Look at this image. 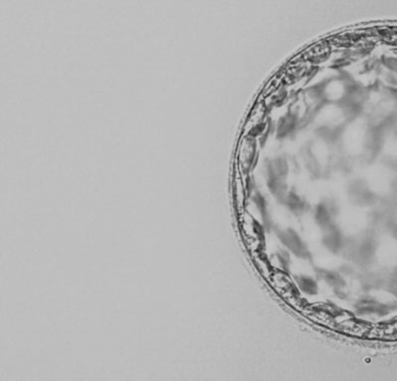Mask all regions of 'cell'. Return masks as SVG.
Masks as SVG:
<instances>
[{
    "mask_svg": "<svg viewBox=\"0 0 397 381\" xmlns=\"http://www.w3.org/2000/svg\"><path fill=\"white\" fill-rule=\"evenodd\" d=\"M258 152V137L244 135L238 147V170L242 175H247L253 167Z\"/></svg>",
    "mask_w": 397,
    "mask_h": 381,
    "instance_id": "obj_1",
    "label": "cell"
}]
</instances>
